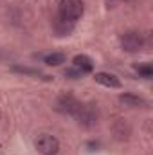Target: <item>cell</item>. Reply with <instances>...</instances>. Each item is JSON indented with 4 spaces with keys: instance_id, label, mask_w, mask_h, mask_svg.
I'll return each mask as SVG.
<instances>
[{
    "instance_id": "2",
    "label": "cell",
    "mask_w": 153,
    "mask_h": 155,
    "mask_svg": "<svg viewBox=\"0 0 153 155\" xmlns=\"http://www.w3.org/2000/svg\"><path fill=\"white\" fill-rule=\"evenodd\" d=\"M74 117H76V123L81 128L92 130L99 124V108L94 103H81Z\"/></svg>"
},
{
    "instance_id": "9",
    "label": "cell",
    "mask_w": 153,
    "mask_h": 155,
    "mask_svg": "<svg viewBox=\"0 0 153 155\" xmlns=\"http://www.w3.org/2000/svg\"><path fill=\"white\" fill-rule=\"evenodd\" d=\"M96 83L103 85V87H108V88H121V79L112 74V72H96L94 74Z\"/></svg>"
},
{
    "instance_id": "1",
    "label": "cell",
    "mask_w": 153,
    "mask_h": 155,
    "mask_svg": "<svg viewBox=\"0 0 153 155\" xmlns=\"http://www.w3.org/2000/svg\"><path fill=\"white\" fill-rule=\"evenodd\" d=\"M85 13V4L83 0H60L58 4V18L74 24L76 25L77 20H81Z\"/></svg>"
},
{
    "instance_id": "8",
    "label": "cell",
    "mask_w": 153,
    "mask_h": 155,
    "mask_svg": "<svg viewBox=\"0 0 153 155\" xmlns=\"http://www.w3.org/2000/svg\"><path fill=\"white\" fill-rule=\"evenodd\" d=\"M72 67L77 69L81 74H90L94 71V61L86 54H77V56L72 58Z\"/></svg>"
},
{
    "instance_id": "15",
    "label": "cell",
    "mask_w": 153,
    "mask_h": 155,
    "mask_svg": "<svg viewBox=\"0 0 153 155\" xmlns=\"http://www.w3.org/2000/svg\"><path fill=\"white\" fill-rule=\"evenodd\" d=\"M0 117H2V112H0Z\"/></svg>"
},
{
    "instance_id": "7",
    "label": "cell",
    "mask_w": 153,
    "mask_h": 155,
    "mask_svg": "<svg viewBox=\"0 0 153 155\" xmlns=\"http://www.w3.org/2000/svg\"><path fill=\"white\" fill-rule=\"evenodd\" d=\"M119 103L128 108H148V101L133 92H124L119 96Z\"/></svg>"
},
{
    "instance_id": "3",
    "label": "cell",
    "mask_w": 153,
    "mask_h": 155,
    "mask_svg": "<svg viewBox=\"0 0 153 155\" xmlns=\"http://www.w3.org/2000/svg\"><path fill=\"white\" fill-rule=\"evenodd\" d=\"M119 43H121V49L124 52H130V54L141 52L146 47L144 35H141L139 31H126V33H122L121 38H119Z\"/></svg>"
},
{
    "instance_id": "14",
    "label": "cell",
    "mask_w": 153,
    "mask_h": 155,
    "mask_svg": "<svg viewBox=\"0 0 153 155\" xmlns=\"http://www.w3.org/2000/svg\"><path fill=\"white\" fill-rule=\"evenodd\" d=\"M65 76L69 78V79H77V78H81L83 74L77 71V69H74V67H70V69H67L65 71Z\"/></svg>"
},
{
    "instance_id": "12",
    "label": "cell",
    "mask_w": 153,
    "mask_h": 155,
    "mask_svg": "<svg viewBox=\"0 0 153 155\" xmlns=\"http://www.w3.org/2000/svg\"><path fill=\"white\" fill-rule=\"evenodd\" d=\"M133 71L139 74V78H144V79H150L153 76V67L151 63L144 61V63H135L133 65Z\"/></svg>"
},
{
    "instance_id": "4",
    "label": "cell",
    "mask_w": 153,
    "mask_h": 155,
    "mask_svg": "<svg viewBox=\"0 0 153 155\" xmlns=\"http://www.w3.org/2000/svg\"><path fill=\"white\" fill-rule=\"evenodd\" d=\"M34 150L41 155H56L60 152V141L50 134H40L34 139Z\"/></svg>"
},
{
    "instance_id": "13",
    "label": "cell",
    "mask_w": 153,
    "mask_h": 155,
    "mask_svg": "<svg viewBox=\"0 0 153 155\" xmlns=\"http://www.w3.org/2000/svg\"><path fill=\"white\" fill-rule=\"evenodd\" d=\"M13 71L15 72H20V74H25V76H41L40 71L31 69V67H22V65H13Z\"/></svg>"
},
{
    "instance_id": "11",
    "label": "cell",
    "mask_w": 153,
    "mask_h": 155,
    "mask_svg": "<svg viewBox=\"0 0 153 155\" xmlns=\"http://www.w3.org/2000/svg\"><path fill=\"white\" fill-rule=\"evenodd\" d=\"M43 61H45V65H49V67H60V65H63V63L67 61V56H65L63 52H50V54H47V56L43 58Z\"/></svg>"
},
{
    "instance_id": "6",
    "label": "cell",
    "mask_w": 153,
    "mask_h": 155,
    "mask_svg": "<svg viewBox=\"0 0 153 155\" xmlns=\"http://www.w3.org/2000/svg\"><path fill=\"white\" fill-rule=\"evenodd\" d=\"M112 134H114L115 141H119V143H124V141H128L130 139V135H132V126L124 121V119H115L114 123H112Z\"/></svg>"
},
{
    "instance_id": "5",
    "label": "cell",
    "mask_w": 153,
    "mask_h": 155,
    "mask_svg": "<svg viewBox=\"0 0 153 155\" xmlns=\"http://www.w3.org/2000/svg\"><path fill=\"white\" fill-rule=\"evenodd\" d=\"M79 105H81V101H77L76 97H74L72 94H69V92L60 94V96L56 97V101H54V108H56L60 114H63V116H72V117H74V114L77 112Z\"/></svg>"
},
{
    "instance_id": "10",
    "label": "cell",
    "mask_w": 153,
    "mask_h": 155,
    "mask_svg": "<svg viewBox=\"0 0 153 155\" xmlns=\"http://www.w3.org/2000/svg\"><path fill=\"white\" fill-rule=\"evenodd\" d=\"M52 29H54V33L58 36H69L74 31V24H69V22H65V20L56 16L54 22H52Z\"/></svg>"
}]
</instances>
